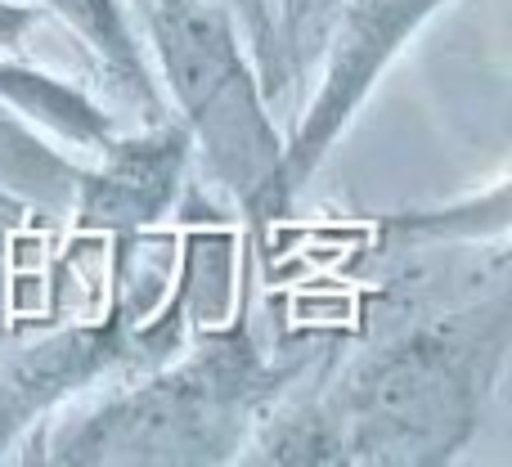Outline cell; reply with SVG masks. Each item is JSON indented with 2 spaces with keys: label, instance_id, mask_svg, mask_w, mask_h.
<instances>
[{
  "label": "cell",
  "instance_id": "3957f363",
  "mask_svg": "<svg viewBox=\"0 0 512 467\" xmlns=\"http://www.w3.org/2000/svg\"><path fill=\"white\" fill-rule=\"evenodd\" d=\"M243 333L203 346L189 364L153 373L59 436V463H221L261 414L265 378Z\"/></svg>",
  "mask_w": 512,
  "mask_h": 467
},
{
  "label": "cell",
  "instance_id": "30bf717a",
  "mask_svg": "<svg viewBox=\"0 0 512 467\" xmlns=\"http://www.w3.org/2000/svg\"><path fill=\"white\" fill-rule=\"evenodd\" d=\"M41 23L32 5H14V0H0V50L5 54H23L32 27Z\"/></svg>",
  "mask_w": 512,
  "mask_h": 467
},
{
  "label": "cell",
  "instance_id": "9c48e42d",
  "mask_svg": "<svg viewBox=\"0 0 512 467\" xmlns=\"http://www.w3.org/2000/svg\"><path fill=\"white\" fill-rule=\"evenodd\" d=\"M221 5H230V14H239L243 23H248L256 59H261V68H270V63L279 59V36H274L270 5H265V0H221Z\"/></svg>",
  "mask_w": 512,
  "mask_h": 467
},
{
  "label": "cell",
  "instance_id": "8992f818",
  "mask_svg": "<svg viewBox=\"0 0 512 467\" xmlns=\"http://www.w3.org/2000/svg\"><path fill=\"white\" fill-rule=\"evenodd\" d=\"M45 5L90 45L108 86L117 90V99L126 108H135L144 117V126L167 122V108H162L158 86H153V68L144 59L140 41L131 36L122 0H45Z\"/></svg>",
  "mask_w": 512,
  "mask_h": 467
},
{
  "label": "cell",
  "instance_id": "ba28073f",
  "mask_svg": "<svg viewBox=\"0 0 512 467\" xmlns=\"http://www.w3.org/2000/svg\"><path fill=\"white\" fill-rule=\"evenodd\" d=\"M0 99H5L18 117L50 126L54 135L81 144L86 153H104L117 135L113 117L90 104L81 90L63 86V81L45 77V72L23 68V63L0 59Z\"/></svg>",
  "mask_w": 512,
  "mask_h": 467
},
{
  "label": "cell",
  "instance_id": "8fae6325",
  "mask_svg": "<svg viewBox=\"0 0 512 467\" xmlns=\"http://www.w3.org/2000/svg\"><path fill=\"white\" fill-rule=\"evenodd\" d=\"M328 5L333 0H292L288 5V18H292V45H288V54H297L301 45L310 41V36H324V27H328Z\"/></svg>",
  "mask_w": 512,
  "mask_h": 467
},
{
  "label": "cell",
  "instance_id": "5b68a950",
  "mask_svg": "<svg viewBox=\"0 0 512 467\" xmlns=\"http://www.w3.org/2000/svg\"><path fill=\"white\" fill-rule=\"evenodd\" d=\"M95 158L99 167H86L77 207H72L77 225L135 234L140 225L158 221L176 198L189 162V131L167 117V122L144 126L140 135H113V144Z\"/></svg>",
  "mask_w": 512,
  "mask_h": 467
},
{
  "label": "cell",
  "instance_id": "6da1fadb",
  "mask_svg": "<svg viewBox=\"0 0 512 467\" xmlns=\"http://www.w3.org/2000/svg\"><path fill=\"white\" fill-rule=\"evenodd\" d=\"M153 45L162 86L189 131V149L207 162L248 225L288 212L283 135L265 113V90L239 23L221 0H126Z\"/></svg>",
  "mask_w": 512,
  "mask_h": 467
},
{
  "label": "cell",
  "instance_id": "277c9868",
  "mask_svg": "<svg viewBox=\"0 0 512 467\" xmlns=\"http://www.w3.org/2000/svg\"><path fill=\"white\" fill-rule=\"evenodd\" d=\"M445 0H351L328 23V63L315 99L301 113V126L292 140H283V189L288 198L310 180V171L324 162V153L337 144V135L351 126L369 90L391 68L405 41L441 9Z\"/></svg>",
  "mask_w": 512,
  "mask_h": 467
},
{
  "label": "cell",
  "instance_id": "7a4b0ae2",
  "mask_svg": "<svg viewBox=\"0 0 512 467\" xmlns=\"http://www.w3.org/2000/svg\"><path fill=\"white\" fill-rule=\"evenodd\" d=\"M499 355L504 319L490 333L441 324L391 342L324 409L337 463H445L472 436Z\"/></svg>",
  "mask_w": 512,
  "mask_h": 467
},
{
  "label": "cell",
  "instance_id": "52a82bcc",
  "mask_svg": "<svg viewBox=\"0 0 512 467\" xmlns=\"http://www.w3.org/2000/svg\"><path fill=\"white\" fill-rule=\"evenodd\" d=\"M81 180H86V167L59 158L45 144V135H36L27 117H18L0 99V194H14L45 212H68L77 207Z\"/></svg>",
  "mask_w": 512,
  "mask_h": 467
}]
</instances>
